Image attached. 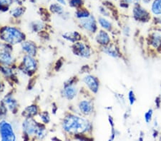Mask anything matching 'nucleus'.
Here are the masks:
<instances>
[{
  "label": "nucleus",
  "instance_id": "7ed1b4c3",
  "mask_svg": "<svg viewBox=\"0 0 161 141\" xmlns=\"http://www.w3.org/2000/svg\"><path fill=\"white\" fill-rule=\"evenodd\" d=\"M0 134L2 140L4 141H14L16 140L12 125L5 120L0 122Z\"/></svg>",
  "mask_w": 161,
  "mask_h": 141
},
{
  "label": "nucleus",
  "instance_id": "9d476101",
  "mask_svg": "<svg viewBox=\"0 0 161 141\" xmlns=\"http://www.w3.org/2000/svg\"><path fill=\"white\" fill-rule=\"evenodd\" d=\"M22 50L30 56H35L37 52V47L35 43L31 42H26L22 44Z\"/></svg>",
  "mask_w": 161,
  "mask_h": 141
},
{
  "label": "nucleus",
  "instance_id": "6e6552de",
  "mask_svg": "<svg viewBox=\"0 0 161 141\" xmlns=\"http://www.w3.org/2000/svg\"><path fill=\"white\" fill-rule=\"evenodd\" d=\"M81 24L82 27L86 29L88 31L94 32L96 30V23L95 21V19L92 17H89L87 18H84V19H81Z\"/></svg>",
  "mask_w": 161,
  "mask_h": 141
},
{
  "label": "nucleus",
  "instance_id": "9b49d317",
  "mask_svg": "<svg viewBox=\"0 0 161 141\" xmlns=\"http://www.w3.org/2000/svg\"><path fill=\"white\" fill-rule=\"evenodd\" d=\"M77 95V89L75 86L68 85L65 86L64 89V96L67 99L72 100Z\"/></svg>",
  "mask_w": 161,
  "mask_h": 141
},
{
  "label": "nucleus",
  "instance_id": "a878e982",
  "mask_svg": "<svg viewBox=\"0 0 161 141\" xmlns=\"http://www.w3.org/2000/svg\"><path fill=\"white\" fill-rule=\"evenodd\" d=\"M160 43H161V41H160V38L159 37H155L153 38L152 43L155 47H158V46L160 44Z\"/></svg>",
  "mask_w": 161,
  "mask_h": 141
},
{
  "label": "nucleus",
  "instance_id": "4468645a",
  "mask_svg": "<svg viewBox=\"0 0 161 141\" xmlns=\"http://www.w3.org/2000/svg\"><path fill=\"white\" fill-rule=\"evenodd\" d=\"M37 113V108L36 106H30L26 108L25 111L22 113V115H24L25 117L27 118H30L33 117L34 115H35Z\"/></svg>",
  "mask_w": 161,
  "mask_h": 141
},
{
  "label": "nucleus",
  "instance_id": "412c9836",
  "mask_svg": "<svg viewBox=\"0 0 161 141\" xmlns=\"http://www.w3.org/2000/svg\"><path fill=\"white\" fill-rule=\"evenodd\" d=\"M103 49L106 53H108V55H110L111 56H113V57H115V56H117V54H118L115 48H113L111 47H106L105 48H103Z\"/></svg>",
  "mask_w": 161,
  "mask_h": 141
},
{
  "label": "nucleus",
  "instance_id": "c85d7f7f",
  "mask_svg": "<svg viewBox=\"0 0 161 141\" xmlns=\"http://www.w3.org/2000/svg\"><path fill=\"white\" fill-rule=\"evenodd\" d=\"M129 98H130V104L132 105L134 103V96H133V93L132 91L130 92V95H129Z\"/></svg>",
  "mask_w": 161,
  "mask_h": 141
},
{
  "label": "nucleus",
  "instance_id": "2eb2a0df",
  "mask_svg": "<svg viewBox=\"0 0 161 141\" xmlns=\"http://www.w3.org/2000/svg\"><path fill=\"white\" fill-rule=\"evenodd\" d=\"M79 108L80 111H81L83 114H89L92 111V106H91L90 103L87 101H83L80 103Z\"/></svg>",
  "mask_w": 161,
  "mask_h": 141
},
{
  "label": "nucleus",
  "instance_id": "dca6fc26",
  "mask_svg": "<svg viewBox=\"0 0 161 141\" xmlns=\"http://www.w3.org/2000/svg\"><path fill=\"white\" fill-rule=\"evenodd\" d=\"M134 15L136 19L140 20H145L147 18V13L141 7H136L134 9Z\"/></svg>",
  "mask_w": 161,
  "mask_h": 141
},
{
  "label": "nucleus",
  "instance_id": "393cba45",
  "mask_svg": "<svg viewBox=\"0 0 161 141\" xmlns=\"http://www.w3.org/2000/svg\"><path fill=\"white\" fill-rule=\"evenodd\" d=\"M69 4L73 7H80L82 4V0H70Z\"/></svg>",
  "mask_w": 161,
  "mask_h": 141
},
{
  "label": "nucleus",
  "instance_id": "f03ea898",
  "mask_svg": "<svg viewBox=\"0 0 161 141\" xmlns=\"http://www.w3.org/2000/svg\"><path fill=\"white\" fill-rule=\"evenodd\" d=\"M0 34L2 39L9 44H17L22 42L25 38V35L21 31L14 27H4L2 29Z\"/></svg>",
  "mask_w": 161,
  "mask_h": 141
},
{
  "label": "nucleus",
  "instance_id": "1a4fd4ad",
  "mask_svg": "<svg viewBox=\"0 0 161 141\" xmlns=\"http://www.w3.org/2000/svg\"><path fill=\"white\" fill-rule=\"evenodd\" d=\"M84 81L91 91L94 93H97L99 88V84L97 79L92 76H87L84 78Z\"/></svg>",
  "mask_w": 161,
  "mask_h": 141
},
{
  "label": "nucleus",
  "instance_id": "f8f14e48",
  "mask_svg": "<svg viewBox=\"0 0 161 141\" xmlns=\"http://www.w3.org/2000/svg\"><path fill=\"white\" fill-rule=\"evenodd\" d=\"M96 40L101 45H107L110 42V37L107 33L103 31H100L99 34L97 35Z\"/></svg>",
  "mask_w": 161,
  "mask_h": 141
},
{
  "label": "nucleus",
  "instance_id": "cd10ccee",
  "mask_svg": "<svg viewBox=\"0 0 161 141\" xmlns=\"http://www.w3.org/2000/svg\"><path fill=\"white\" fill-rule=\"evenodd\" d=\"M152 110H150V111L147 113L146 114H145V120H146V121L148 123L150 119H151V116H152Z\"/></svg>",
  "mask_w": 161,
  "mask_h": 141
},
{
  "label": "nucleus",
  "instance_id": "f257e3e1",
  "mask_svg": "<svg viewBox=\"0 0 161 141\" xmlns=\"http://www.w3.org/2000/svg\"><path fill=\"white\" fill-rule=\"evenodd\" d=\"M87 120L75 115H69L64 120L62 126L66 132L69 133H82L87 131L89 128Z\"/></svg>",
  "mask_w": 161,
  "mask_h": 141
},
{
  "label": "nucleus",
  "instance_id": "ddd939ff",
  "mask_svg": "<svg viewBox=\"0 0 161 141\" xmlns=\"http://www.w3.org/2000/svg\"><path fill=\"white\" fill-rule=\"evenodd\" d=\"M62 37L71 42H76L80 39V35L77 32H66L62 34Z\"/></svg>",
  "mask_w": 161,
  "mask_h": 141
},
{
  "label": "nucleus",
  "instance_id": "a211bd4d",
  "mask_svg": "<svg viewBox=\"0 0 161 141\" xmlns=\"http://www.w3.org/2000/svg\"><path fill=\"white\" fill-rule=\"evenodd\" d=\"M152 11L155 14H161V0H155L152 6Z\"/></svg>",
  "mask_w": 161,
  "mask_h": 141
},
{
  "label": "nucleus",
  "instance_id": "4be33fe9",
  "mask_svg": "<svg viewBox=\"0 0 161 141\" xmlns=\"http://www.w3.org/2000/svg\"><path fill=\"white\" fill-rule=\"evenodd\" d=\"M24 9L22 8H16V9H14L12 11V14L13 17H20L22 16L23 13H24Z\"/></svg>",
  "mask_w": 161,
  "mask_h": 141
},
{
  "label": "nucleus",
  "instance_id": "aec40b11",
  "mask_svg": "<svg viewBox=\"0 0 161 141\" xmlns=\"http://www.w3.org/2000/svg\"><path fill=\"white\" fill-rule=\"evenodd\" d=\"M99 23L103 28H105V29H110L111 28L110 23L109 22L108 20L104 19V18H100Z\"/></svg>",
  "mask_w": 161,
  "mask_h": 141
},
{
  "label": "nucleus",
  "instance_id": "f3484780",
  "mask_svg": "<svg viewBox=\"0 0 161 141\" xmlns=\"http://www.w3.org/2000/svg\"><path fill=\"white\" fill-rule=\"evenodd\" d=\"M4 103L12 111H14L17 109V102L11 96H8L5 98Z\"/></svg>",
  "mask_w": 161,
  "mask_h": 141
},
{
  "label": "nucleus",
  "instance_id": "423d86ee",
  "mask_svg": "<svg viewBox=\"0 0 161 141\" xmlns=\"http://www.w3.org/2000/svg\"><path fill=\"white\" fill-rule=\"evenodd\" d=\"M38 125L39 124H37L35 120L31 119L30 118H28L25 120V122L23 123V130L28 135L36 134Z\"/></svg>",
  "mask_w": 161,
  "mask_h": 141
},
{
  "label": "nucleus",
  "instance_id": "39448f33",
  "mask_svg": "<svg viewBox=\"0 0 161 141\" xmlns=\"http://www.w3.org/2000/svg\"><path fill=\"white\" fill-rule=\"evenodd\" d=\"M72 51L75 55L81 57L87 58L90 55V51L86 46L82 43L76 42L72 47Z\"/></svg>",
  "mask_w": 161,
  "mask_h": 141
},
{
  "label": "nucleus",
  "instance_id": "b1692460",
  "mask_svg": "<svg viewBox=\"0 0 161 141\" xmlns=\"http://www.w3.org/2000/svg\"><path fill=\"white\" fill-rule=\"evenodd\" d=\"M40 118L42 121L45 123H47L50 121V115L47 113H42L40 114Z\"/></svg>",
  "mask_w": 161,
  "mask_h": 141
},
{
  "label": "nucleus",
  "instance_id": "c756f323",
  "mask_svg": "<svg viewBox=\"0 0 161 141\" xmlns=\"http://www.w3.org/2000/svg\"><path fill=\"white\" fill-rule=\"evenodd\" d=\"M57 1H58V3H59L60 4H62V5H65L66 4L65 0H57Z\"/></svg>",
  "mask_w": 161,
  "mask_h": 141
},
{
  "label": "nucleus",
  "instance_id": "bb28decb",
  "mask_svg": "<svg viewBox=\"0 0 161 141\" xmlns=\"http://www.w3.org/2000/svg\"><path fill=\"white\" fill-rule=\"evenodd\" d=\"M12 0H0V5L2 6H9V5L12 4Z\"/></svg>",
  "mask_w": 161,
  "mask_h": 141
},
{
  "label": "nucleus",
  "instance_id": "0eeeda50",
  "mask_svg": "<svg viewBox=\"0 0 161 141\" xmlns=\"http://www.w3.org/2000/svg\"><path fill=\"white\" fill-rule=\"evenodd\" d=\"M23 64L25 70L27 72H34L37 68V63L36 61L34 59L32 56L27 55L24 57L23 59Z\"/></svg>",
  "mask_w": 161,
  "mask_h": 141
},
{
  "label": "nucleus",
  "instance_id": "2f4dec72",
  "mask_svg": "<svg viewBox=\"0 0 161 141\" xmlns=\"http://www.w3.org/2000/svg\"><path fill=\"white\" fill-rule=\"evenodd\" d=\"M126 1L128 2H129V3H130V2H132L136 1V0H126Z\"/></svg>",
  "mask_w": 161,
  "mask_h": 141
},
{
  "label": "nucleus",
  "instance_id": "6ab92c4d",
  "mask_svg": "<svg viewBox=\"0 0 161 141\" xmlns=\"http://www.w3.org/2000/svg\"><path fill=\"white\" fill-rule=\"evenodd\" d=\"M51 11L55 14H61L63 12V8L58 4H53L50 6Z\"/></svg>",
  "mask_w": 161,
  "mask_h": 141
},
{
  "label": "nucleus",
  "instance_id": "7c9ffc66",
  "mask_svg": "<svg viewBox=\"0 0 161 141\" xmlns=\"http://www.w3.org/2000/svg\"><path fill=\"white\" fill-rule=\"evenodd\" d=\"M142 1H143L145 3H146V4H147V3H149L150 2V0H142Z\"/></svg>",
  "mask_w": 161,
  "mask_h": 141
},
{
  "label": "nucleus",
  "instance_id": "5701e85b",
  "mask_svg": "<svg viewBox=\"0 0 161 141\" xmlns=\"http://www.w3.org/2000/svg\"><path fill=\"white\" fill-rule=\"evenodd\" d=\"M76 16L78 18H81V19H84V18H87L90 17V14L87 11L85 10H80L76 13Z\"/></svg>",
  "mask_w": 161,
  "mask_h": 141
},
{
  "label": "nucleus",
  "instance_id": "20e7f679",
  "mask_svg": "<svg viewBox=\"0 0 161 141\" xmlns=\"http://www.w3.org/2000/svg\"><path fill=\"white\" fill-rule=\"evenodd\" d=\"M12 48L8 44H0V62L9 65L12 62Z\"/></svg>",
  "mask_w": 161,
  "mask_h": 141
}]
</instances>
